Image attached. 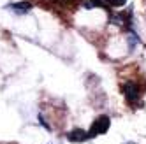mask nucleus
Returning a JSON list of instances; mask_svg holds the SVG:
<instances>
[{"label": "nucleus", "mask_w": 146, "mask_h": 144, "mask_svg": "<svg viewBox=\"0 0 146 144\" xmlns=\"http://www.w3.org/2000/svg\"><path fill=\"white\" fill-rule=\"evenodd\" d=\"M123 95L127 98L129 104L132 106H137V102L141 98V88L137 83H134V81H127V83L123 85Z\"/></svg>", "instance_id": "1"}, {"label": "nucleus", "mask_w": 146, "mask_h": 144, "mask_svg": "<svg viewBox=\"0 0 146 144\" xmlns=\"http://www.w3.org/2000/svg\"><path fill=\"white\" fill-rule=\"evenodd\" d=\"M109 118L108 116H99L95 121H93V125L88 132V137H93V135H100V133H106L108 128H109Z\"/></svg>", "instance_id": "2"}, {"label": "nucleus", "mask_w": 146, "mask_h": 144, "mask_svg": "<svg viewBox=\"0 0 146 144\" xmlns=\"http://www.w3.org/2000/svg\"><path fill=\"white\" fill-rule=\"evenodd\" d=\"M86 137H88V132L81 130V128L70 130V132H69V135H67V139H69L70 142H81V141H85Z\"/></svg>", "instance_id": "3"}, {"label": "nucleus", "mask_w": 146, "mask_h": 144, "mask_svg": "<svg viewBox=\"0 0 146 144\" xmlns=\"http://www.w3.org/2000/svg\"><path fill=\"white\" fill-rule=\"evenodd\" d=\"M9 9H11L13 13H16V14H27L30 9H32V4L30 2H16L13 5H9Z\"/></svg>", "instance_id": "4"}, {"label": "nucleus", "mask_w": 146, "mask_h": 144, "mask_svg": "<svg viewBox=\"0 0 146 144\" xmlns=\"http://www.w3.org/2000/svg\"><path fill=\"white\" fill-rule=\"evenodd\" d=\"M86 7H102V9H109V0H88Z\"/></svg>", "instance_id": "5"}, {"label": "nucleus", "mask_w": 146, "mask_h": 144, "mask_svg": "<svg viewBox=\"0 0 146 144\" xmlns=\"http://www.w3.org/2000/svg\"><path fill=\"white\" fill-rule=\"evenodd\" d=\"M127 0H109V7H123Z\"/></svg>", "instance_id": "6"}, {"label": "nucleus", "mask_w": 146, "mask_h": 144, "mask_svg": "<svg viewBox=\"0 0 146 144\" xmlns=\"http://www.w3.org/2000/svg\"><path fill=\"white\" fill-rule=\"evenodd\" d=\"M53 2H56L58 5H70V4H74L76 0H53Z\"/></svg>", "instance_id": "7"}, {"label": "nucleus", "mask_w": 146, "mask_h": 144, "mask_svg": "<svg viewBox=\"0 0 146 144\" xmlns=\"http://www.w3.org/2000/svg\"><path fill=\"white\" fill-rule=\"evenodd\" d=\"M129 144H132V142H129Z\"/></svg>", "instance_id": "8"}]
</instances>
